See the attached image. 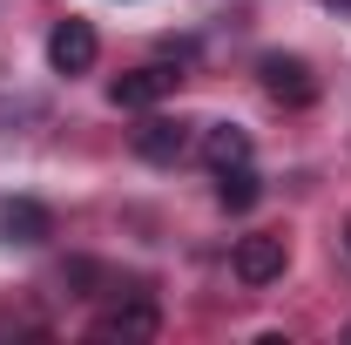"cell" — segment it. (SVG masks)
<instances>
[{"instance_id":"obj_1","label":"cell","mask_w":351,"mask_h":345,"mask_svg":"<svg viewBox=\"0 0 351 345\" xmlns=\"http://www.w3.org/2000/svg\"><path fill=\"white\" fill-rule=\"evenodd\" d=\"M257 75H263V95L284 102V109H311V102H317V75H311L298 54H263Z\"/></svg>"},{"instance_id":"obj_2","label":"cell","mask_w":351,"mask_h":345,"mask_svg":"<svg viewBox=\"0 0 351 345\" xmlns=\"http://www.w3.org/2000/svg\"><path fill=\"white\" fill-rule=\"evenodd\" d=\"M95 54H101V41H95L88 21H75V14L54 21V34H47V68H54V75H88Z\"/></svg>"},{"instance_id":"obj_3","label":"cell","mask_w":351,"mask_h":345,"mask_svg":"<svg viewBox=\"0 0 351 345\" xmlns=\"http://www.w3.org/2000/svg\"><path fill=\"white\" fill-rule=\"evenodd\" d=\"M237 278L243 285H270V278H284V264H291V251H284V237H270V230H257V237H237Z\"/></svg>"},{"instance_id":"obj_4","label":"cell","mask_w":351,"mask_h":345,"mask_svg":"<svg viewBox=\"0 0 351 345\" xmlns=\"http://www.w3.org/2000/svg\"><path fill=\"white\" fill-rule=\"evenodd\" d=\"M156 325H162L156 298H142V291H135L129 304H115V311H101V318H95V339H156Z\"/></svg>"},{"instance_id":"obj_5","label":"cell","mask_w":351,"mask_h":345,"mask_svg":"<svg viewBox=\"0 0 351 345\" xmlns=\"http://www.w3.org/2000/svg\"><path fill=\"white\" fill-rule=\"evenodd\" d=\"M0 237L7 244H47L54 237V210L34 203V197H14V203H0Z\"/></svg>"},{"instance_id":"obj_6","label":"cell","mask_w":351,"mask_h":345,"mask_svg":"<svg viewBox=\"0 0 351 345\" xmlns=\"http://www.w3.org/2000/svg\"><path fill=\"white\" fill-rule=\"evenodd\" d=\"M169 88H176L169 68H129V75L108 82V102H115V109H156Z\"/></svg>"},{"instance_id":"obj_7","label":"cell","mask_w":351,"mask_h":345,"mask_svg":"<svg viewBox=\"0 0 351 345\" xmlns=\"http://www.w3.org/2000/svg\"><path fill=\"white\" fill-rule=\"evenodd\" d=\"M182 149H189V129L169 122V115H149V122L135 129V156H142V163H182Z\"/></svg>"},{"instance_id":"obj_8","label":"cell","mask_w":351,"mask_h":345,"mask_svg":"<svg viewBox=\"0 0 351 345\" xmlns=\"http://www.w3.org/2000/svg\"><path fill=\"white\" fill-rule=\"evenodd\" d=\"M203 163L210 170H237V163H250V129H237V122H210L203 129Z\"/></svg>"},{"instance_id":"obj_9","label":"cell","mask_w":351,"mask_h":345,"mask_svg":"<svg viewBox=\"0 0 351 345\" xmlns=\"http://www.w3.org/2000/svg\"><path fill=\"white\" fill-rule=\"evenodd\" d=\"M257 197H263V176L250 170V163H237V170L217 176V203H223V210L243 216V210H257Z\"/></svg>"},{"instance_id":"obj_10","label":"cell","mask_w":351,"mask_h":345,"mask_svg":"<svg viewBox=\"0 0 351 345\" xmlns=\"http://www.w3.org/2000/svg\"><path fill=\"white\" fill-rule=\"evenodd\" d=\"M324 7H338V14H351V0H324Z\"/></svg>"},{"instance_id":"obj_11","label":"cell","mask_w":351,"mask_h":345,"mask_svg":"<svg viewBox=\"0 0 351 345\" xmlns=\"http://www.w3.org/2000/svg\"><path fill=\"white\" fill-rule=\"evenodd\" d=\"M345 244H351V223H345Z\"/></svg>"},{"instance_id":"obj_12","label":"cell","mask_w":351,"mask_h":345,"mask_svg":"<svg viewBox=\"0 0 351 345\" xmlns=\"http://www.w3.org/2000/svg\"><path fill=\"white\" fill-rule=\"evenodd\" d=\"M345 339H351V325H345Z\"/></svg>"}]
</instances>
